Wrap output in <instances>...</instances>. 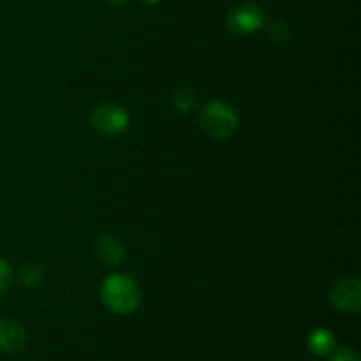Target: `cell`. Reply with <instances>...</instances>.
<instances>
[{
	"mask_svg": "<svg viewBox=\"0 0 361 361\" xmlns=\"http://www.w3.org/2000/svg\"><path fill=\"white\" fill-rule=\"evenodd\" d=\"M201 126L212 137L226 140L238 127V116L231 106L224 102H210L201 113Z\"/></svg>",
	"mask_w": 361,
	"mask_h": 361,
	"instance_id": "2",
	"label": "cell"
},
{
	"mask_svg": "<svg viewBox=\"0 0 361 361\" xmlns=\"http://www.w3.org/2000/svg\"><path fill=\"white\" fill-rule=\"evenodd\" d=\"M109 2H113V4H120V2H126V0H109Z\"/></svg>",
	"mask_w": 361,
	"mask_h": 361,
	"instance_id": "14",
	"label": "cell"
},
{
	"mask_svg": "<svg viewBox=\"0 0 361 361\" xmlns=\"http://www.w3.org/2000/svg\"><path fill=\"white\" fill-rule=\"evenodd\" d=\"M307 344H309V349L314 353V355L324 356V355H330V353L334 351L335 338L328 330H324V328H317V330H314L312 334L309 335Z\"/></svg>",
	"mask_w": 361,
	"mask_h": 361,
	"instance_id": "8",
	"label": "cell"
},
{
	"mask_svg": "<svg viewBox=\"0 0 361 361\" xmlns=\"http://www.w3.org/2000/svg\"><path fill=\"white\" fill-rule=\"evenodd\" d=\"M331 361H360V358L355 351H351V349H341V351L335 353Z\"/></svg>",
	"mask_w": 361,
	"mask_h": 361,
	"instance_id": "12",
	"label": "cell"
},
{
	"mask_svg": "<svg viewBox=\"0 0 361 361\" xmlns=\"http://www.w3.org/2000/svg\"><path fill=\"white\" fill-rule=\"evenodd\" d=\"M44 274H42V268L37 264H25L20 270V281L25 286H37L42 281Z\"/></svg>",
	"mask_w": 361,
	"mask_h": 361,
	"instance_id": "9",
	"label": "cell"
},
{
	"mask_svg": "<svg viewBox=\"0 0 361 361\" xmlns=\"http://www.w3.org/2000/svg\"><path fill=\"white\" fill-rule=\"evenodd\" d=\"M97 254L101 261L108 267H118L126 259V249L113 236H101L97 242Z\"/></svg>",
	"mask_w": 361,
	"mask_h": 361,
	"instance_id": "7",
	"label": "cell"
},
{
	"mask_svg": "<svg viewBox=\"0 0 361 361\" xmlns=\"http://www.w3.org/2000/svg\"><path fill=\"white\" fill-rule=\"evenodd\" d=\"M11 282V268L4 259H0V295L7 289Z\"/></svg>",
	"mask_w": 361,
	"mask_h": 361,
	"instance_id": "11",
	"label": "cell"
},
{
	"mask_svg": "<svg viewBox=\"0 0 361 361\" xmlns=\"http://www.w3.org/2000/svg\"><path fill=\"white\" fill-rule=\"evenodd\" d=\"M92 126L101 134L116 136L127 129L129 115L126 113V109L116 104H102L92 113Z\"/></svg>",
	"mask_w": 361,
	"mask_h": 361,
	"instance_id": "3",
	"label": "cell"
},
{
	"mask_svg": "<svg viewBox=\"0 0 361 361\" xmlns=\"http://www.w3.org/2000/svg\"><path fill=\"white\" fill-rule=\"evenodd\" d=\"M102 302L116 314H130L140 305V289L127 275H111L102 284Z\"/></svg>",
	"mask_w": 361,
	"mask_h": 361,
	"instance_id": "1",
	"label": "cell"
},
{
	"mask_svg": "<svg viewBox=\"0 0 361 361\" xmlns=\"http://www.w3.org/2000/svg\"><path fill=\"white\" fill-rule=\"evenodd\" d=\"M263 9L254 4H245L233 9L228 16V28L236 35H247L256 32L263 25Z\"/></svg>",
	"mask_w": 361,
	"mask_h": 361,
	"instance_id": "4",
	"label": "cell"
},
{
	"mask_svg": "<svg viewBox=\"0 0 361 361\" xmlns=\"http://www.w3.org/2000/svg\"><path fill=\"white\" fill-rule=\"evenodd\" d=\"M141 2H145V4H148V6H152V4H157L159 0H141Z\"/></svg>",
	"mask_w": 361,
	"mask_h": 361,
	"instance_id": "13",
	"label": "cell"
},
{
	"mask_svg": "<svg viewBox=\"0 0 361 361\" xmlns=\"http://www.w3.org/2000/svg\"><path fill=\"white\" fill-rule=\"evenodd\" d=\"M175 106L182 113L190 111L196 106V95H194V92L189 90V88H180L175 94Z\"/></svg>",
	"mask_w": 361,
	"mask_h": 361,
	"instance_id": "10",
	"label": "cell"
},
{
	"mask_svg": "<svg viewBox=\"0 0 361 361\" xmlns=\"http://www.w3.org/2000/svg\"><path fill=\"white\" fill-rule=\"evenodd\" d=\"M331 303L342 312H358L361 307V284L356 277L344 279L331 289Z\"/></svg>",
	"mask_w": 361,
	"mask_h": 361,
	"instance_id": "5",
	"label": "cell"
},
{
	"mask_svg": "<svg viewBox=\"0 0 361 361\" xmlns=\"http://www.w3.org/2000/svg\"><path fill=\"white\" fill-rule=\"evenodd\" d=\"M25 344H27V334L23 326L13 319H0V349L4 353L14 355L21 351Z\"/></svg>",
	"mask_w": 361,
	"mask_h": 361,
	"instance_id": "6",
	"label": "cell"
}]
</instances>
